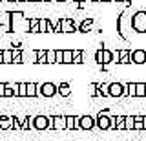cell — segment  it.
Masks as SVG:
<instances>
[{
	"label": "cell",
	"mask_w": 146,
	"mask_h": 141,
	"mask_svg": "<svg viewBox=\"0 0 146 141\" xmlns=\"http://www.w3.org/2000/svg\"><path fill=\"white\" fill-rule=\"evenodd\" d=\"M131 28H133L137 33H144L146 31V13L144 11H137L131 19Z\"/></svg>",
	"instance_id": "6da1fadb"
},
{
	"label": "cell",
	"mask_w": 146,
	"mask_h": 141,
	"mask_svg": "<svg viewBox=\"0 0 146 141\" xmlns=\"http://www.w3.org/2000/svg\"><path fill=\"white\" fill-rule=\"evenodd\" d=\"M95 126L99 130H110V114L104 110L100 112L97 117H95Z\"/></svg>",
	"instance_id": "7a4b0ae2"
},
{
	"label": "cell",
	"mask_w": 146,
	"mask_h": 141,
	"mask_svg": "<svg viewBox=\"0 0 146 141\" xmlns=\"http://www.w3.org/2000/svg\"><path fill=\"white\" fill-rule=\"evenodd\" d=\"M55 94H57V84H53V83L38 84V95H42V97H53Z\"/></svg>",
	"instance_id": "3957f363"
},
{
	"label": "cell",
	"mask_w": 146,
	"mask_h": 141,
	"mask_svg": "<svg viewBox=\"0 0 146 141\" xmlns=\"http://www.w3.org/2000/svg\"><path fill=\"white\" fill-rule=\"evenodd\" d=\"M49 128L51 130H66V116L49 117Z\"/></svg>",
	"instance_id": "277c9868"
},
{
	"label": "cell",
	"mask_w": 146,
	"mask_h": 141,
	"mask_svg": "<svg viewBox=\"0 0 146 141\" xmlns=\"http://www.w3.org/2000/svg\"><path fill=\"white\" fill-rule=\"evenodd\" d=\"M35 130L42 132V130H48L49 128V116H35Z\"/></svg>",
	"instance_id": "5b68a950"
},
{
	"label": "cell",
	"mask_w": 146,
	"mask_h": 141,
	"mask_svg": "<svg viewBox=\"0 0 146 141\" xmlns=\"http://www.w3.org/2000/svg\"><path fill=\"white\" fill-rule=\"evenodd\" d=\"M130 59L135 64H144L146 62V49H133V51H130Z\"/></svg>",
	"instance_id": "8992f818"
},
{
	"label": "cell",
	"mask_w": 146,
	"mask_h": 141,
	"mask_svg": "<svg viewBox=\"0 0 146 141\" xmlns=\"http://www.w3.org/2000/svg\"><path fill=\"white\" fill-rule=\"evenodd\" d=\"M66 130H80V116H66Z\"/></svg>",
	"instance_id": "52a82bcc"
},
{
	"label": "cell",
	"mask_w": 146,
	"mask_h": 141,
	"mask_svg": "<svg viewBox=\"0 0 146 141\" xmlns=\"http://www.w3.org/2000/svg\"><path fill=\"white\" fill-rule=\"evenodd\" d=\"M95 128V117L93 116H80V130H91Z\"/></svg>",
	"instance_id": "ba28073f"
},
{
	"label": "cell",
	"mask_w": 146,
	"mask_h": 141,
	"mask_svg": "<svg viewBox=\"0 0 146 141\" xmlns=\"http://www.w3.org/2000/svg\"><path fill=\"white\" fill-rule=\"evenodd\" d=\"M121 95H124V84L110 83V97H121Z\"/></svg>",
	"instance_id": "9c48e42d"
},
{
	"label": "cell",
	"mask_w": 146,
	"mask_h": 141,
	"mask_svg": "<svg viewBox=\"0 0 146 141\" xmlns=\"http://www.w3.org/2000/svg\"><path fill=\"white\" fill-rule=\"evenodd\" d=\"M0 128L13 130V116H0Z\"/></svg>",
	"instance_id": "30bf717a"
},
{
	"label": "cell",
	"mask_w": 146,
	"mask_h": 141,
	"mask_svg": "<svg viewBox=\"0 0 146 141\" xmlns=\"http://www.w3.org/2000/svg\"><path fill=\"white\" fill-rule=\"evenodd\" d=\"M4 97H18V83H15V84H7L6 83V92H4Z\"/></svg>",
	"instance_id": "8fae6325"
},
{
	"label": "cell",
	"mask_w": 146,
	"mask_h": 141,
	"mask_svg": "<svg viewBox=\"0 0 146 141\" xmlns=\"http://www.w3.org/2000/svg\"><path fill=\"white\" fill-rule=\"evenodd\" d=\"M60 26H62V33H71V31H75V24H73L70 19H62Z\"/></svg>",
	"instance_id": "7c38bea8"
},
{
	"label": "cell",
	"mask_w": 146,
	"mask_h": 141,
	"mask_svg": "<svg viewBox=\"0 0 146 141\" xmlns=\"http://www.w3.org/2000/svg\"><path fill=\"white\" fill-rule=\"evenodd\" d=\"M57 92H58V94H60V95H62V97H68V95H70V94H71V86H70V84H68V83H60V84H58V86H57Z\"/></svg>",
	"instance_id": "4fadbf2b"
},
{
	"label": "cell",
	"mask_w": 146,
	"mask_h": 141,
	"mask_svg": "<svg viewBox=\"0 0 146 141\" xmlns=\"http://www.w3.org/2000/svg\"><path fill=\"white\" fill-rule=\"evenodd\" d=\"M57 62V49H46V64Z\"/></svg>",
	"instance_id": "5bb4252c"
},
{
	"label": "cell",
	"mask_w": 146,
	"mask_h": 141,
	"mask_svg": "<svg viewBox=\"0 0 146 141\" xmlns=\"http://www.w3.org/2000/svg\"><path fill=\"white\" fill-rule=\"evenodd\" d=\"M62 62L64 64H73V49H62Z\"/></svg>",
	"instance_id": "9a60e30c"
},
{
	"label": "cell",
	"mask_w": 146,
	"mask_h": 141,
	"mask_svg": "<svg viewBox=\"0 0 146 141\" xmlns=\"http://www.w3.org/2000/svg\"><path fill=\"white\" fill-rule=\"evenodd\" d=\"M135 97H146V83L135 84Z\"/></svg>",
	"instance_id": "2e32d148"
},
{
	"label": "cell",
	"mask_w": 146,
	"mask_h": 141,
	"mask_svg": "<svg viewBox=\"0 0 146 141\" xmlns=\"http://www.w3.org/2000/svg\"><path fill=\"white\" fill-rule=\"evenodd\" d=\"M36 95H38V84L27 83V97H36Z\"/></svg>",
	"instance_id": "e0dca14e"
},
{
	"label": "cell",
	"mask_w": 146,
	"mask_h": 141,
	"mask_svg": "<svg viewBox=\"0 0 146 141\" xmlns=\"http://www.w3.org/2000/svg\"><path fill=\"white\" fill-rule=\"evenodd\" d=\"M110 62H113V51L104 48L102 49V64H110Z\"/></svg>",
	"instance_id": "ac0fdd59"
},
{
	"label": "cell",
	"mask_w": 146,
	"mask_h": 141,
	"mask_svg": "<svg viewBox=\"0 0 146 141\" xmlns=\"http://www.w3.org/2000/svg\"><path fill=\"white\" fill-rule=\"evenodd\" d=\"M135 117L133 116H124V130H133Z\"/></svg>",
	"instance_id": "d6986e66"
},
{
	"label": "cell",
	"mask_w": 146,
	"mask_h": 141,
	"mask_svg": "<svg viewBox=\"0 0 146 141\" xmlns=\"http://www.w3.org/2000/svg\"><path fill=\"white\" fill-rule=\"evenodd\" d=\"M135 84L137 83H128V84H124V95H131V97H135Z\"/></svg>",
	"instance_id": "ffe728a7"
},
{
	"label": "cell",
	"mask_w": 146,
	"mask_h": 141,
	"mask_svg": "<svg viewBox=\"0 0 146 141\" xmlns=\"http://www.w3.org/2000/svg\"><path fill=\"white\" fill-rule=\"evenodd\" d=\"M97 88H99V95L110 97V84H97Z\"/></svg>",
	"instance_id": "44dd1931"
},
{
	"label": "cell",
	"mask_w": 146,
	"mask_h": 141,
	"mask_svg": "<svg viewBox=\"0 0 146 141\" xmlns=\"http://www.w3.org/2000/svg\"><path fill=\"white\" fill-rule=\"evenodd\" d=\"M2 57H4V64H11V62H13V51H11V49H4Z\"/></svg>",
	"instance_id": "7402d4cb"
},
{
	"label": "cell",
	"mask_w": 146,
	"mask_h": 141,
	"mask_svg": "<svg viewBox=\"0 0 146 141\" xmlns=\"http://www.w3.org/2000/svg\"><path fill=\"white\" fill-rule=\"evenodd\" d=\"M121 64H128V62H131V59H130V51L128 49H121Z\"/></svg>",
	"instance_id": "603a6c76"
},
{
	"label": "cell",
	"mask_w": 146,
	"mask_h": 141,
	"mask_svg": "<svg viewBox=\"0 0 146 141\" xmlns=\"http://www.w3.org/2000/svg\"><path fill=\"white\" fill-rule=\"evenodd\" d=\"M35 55H36V62H40V64H46V49H36Z\"/></svg>",
	"instance_id": "cb8c5ba5"
},
{
	"label": "cell",
	"mask_w": 146,
	"mask_h": 141,
	"mask_svg": "<svg viewBox=\"0 0 146 141\" xmlns=\"http://www.w3.org/2000/svg\"><path fill=\"white\" fill-rule=\"evenodd\" d=\"M18 97H27V83H18Z\"/></svg>",
	"instance_id": "d4e9b609"
},
{
	"label": "cell",
	"mask_w": 146,
	"mask_h": 141,
	"mask_svg": "<svg viewBox=\"0 0 146 141\" xmlns=\"http://www.w3.org/2000/svg\"><path fill=\"white\" fill-rule=\"evenodd\" d=\"M80 62H84L82 61V51L80 49H73V64H80Z\"/></svg>",
	"instance_id": "484cf974"
},
{
	"label": "cell",
	"mask_w": 146,
	"mask_h": 141,
	"mask_svg": "<svg viewBox=\"0 0 146 141\" xmlns=\"http://www.w3.org/2000/svg\"><path fill=\"white\" fill-rule=\"evenodd\" d=\"M29 26H31V33H38V19L29 20Z\"/></svg>",
	"instance_id": "4316f807"
},
{
	"label": "cell",
	"mask_w": 146,
	"mask_h": 141,
	"mask_svg": "<svg viewBox=\"0 0 146 141\" xmlns=\"http://www.w3.org/2000/svg\"><path fill=\"white\" fill-rule=\"evenodd\" d=\"M117 117V130H124V116H115Z\"/></svg>",
	"instance_id": "83f0119b"
},
{
	"label": "cell",
	"mask_w": 146,
	"mask_h": 141,
	"mask_svg": "<svg viewBox=\"0 0 146 141\" xmlns=\"http://www.w3.org/2000/svg\"><path fill=\"white\" fill-rule=\"evenodd\" d=\"M91 24H93V20H91V19L84 20V22H82V26H80V31H88L91 28Z\"/></svg>",
	"instance_id": "f1b7e54d"
},
{
	"label": "cell",
	"mask_w": 146,
	"mask_h": 141,
	"mask_svg": "<svg viewBox=\"0 0 146 141\" xmlns=\"http://www.w3.org/2000/svg\"><path fill=\"white\" fill-rule=\"evenodd\" d=\"M95 61H97L99 64H102V49H99V51L95 53Z\"/></svg>",
	"instance_id": "f546056e"
},
{
	"label": "cell",
	"mask_w": 146,
	"mask_h": 141,
	"mask_svg": "<svg viewBox=\"0 0 146 141\" xmlns=\"http://www.w3.org/2000/svg\"><path fill=\"white\" fill-rule=\"evenodd\" d=\"M4 92H6V83H0V97H4Z\"/></svg>",
	"instance_id": "4dcf8cb0"
},
{
	"label": "cell",
	"mask_w": 146,
	"mask_h": 141,
	"mask_svg": "<svg viewBox=\"0 0 146 141\" xmlns=\"http://www.w3.org/2000/svg\"><path fill=\"white\" fill-rule=\"evenodd\" d=\"M57 62H62V49H57Z\"/></svg>",
	"instance_id": "1f68e13d"
},
{
	"label": "cell",
	"mask_w": 146,
	"mask_h": 141,
	"mask_svg": "<svg viewBox=\"0 0 146 141\" xmlns=\"http://www.w3.org/2000/svg\"><path fill=\"white\" fill-rule=\"evenodd\" d=\"M0 64H4V57H2V49H0Z\"/></svg>",
	"instance_id": "d6a6232c"
},
{
	"label": "cell",
	"mask_w": 146,
	"mask_h": 141,
	"mask_svg": "<svg viewBox=\"0 0 146 141\" xmlns=\"http://www.w3.org/2000/svg\"><path fill=\"white\" fill-rule=\"evenodd\" d=\"M143 123H144V130H146V116H144V119H143Z\"/></svg>",
	"instance_id": "836d02e7"
},
{
	"label": "cell",
	"mask_w": 146,
	"mask_h": 141,
	"mask_svg": "<svg viewBox=\"0 0 146 141\" xmlns=\"http://www.w3.org/2000/svg\"><path fill=\"white\" fill-rule=\"evenodd\" d=\"M73 2H84V0H73Z\"/></svg>",
	"instance_id": "e575fe53"
},
{
	"label": "cell",
	"mask_w": 146,
	"mask_h": 141,
	"mask_svg": "<svg viewBox=\"0 0 146 141\" xmlns=\"http://www.w3.org/2000/svg\"><path fill=\"white\" fill-rule=\"evenodd\" d=\"M95 2H104V0H95Z\"/></svg>",
	"instance_id": "d590c367"
},
{
	"label": "cell",
	"mask_w": 146,
	"mask_h": 141,
	"mask_svg": "<svg viewBox=\"0 0 146 141\" xmlns=\"http://www.w3.org/2000/svg\"><path fill=\"white\" fill-rule=\"evenodd\" d=\"M104 2H113V0H104Z\"/></svg>",
	"instance_id": "8d00e7d4"
},
{
	"label": "cell",
	"mask_w": 146,
	"mask_h": 141,
	"mask_svg": "<svg viewBox=\"0 0 146 141\" xmlns=\"http://www.w3.org/2000/svg\"><path fill=\"white\" fill-rule=\"evenodd\" d=\"M57 2H66V0H57Z\"/></svg>",
	"instance_id": "74e56055"
},
{
	"label": "cell",
	"mask_w": 146,
	"mask_h": 141,
	"mask_svg": "<svg viewBox=\"0 0 146 141\" xmlns=\"http://www.w3.org/2000/svg\"><path fill=\"white\" fill-rule=\"evenodd\" d=\"M40 2H48V0H40Z\"/></svg>",
	"instance_id": "f35d334b"
},
{
	"label": "cell",
	"mask_w": 146,
	"mask_h": 141,
	"mask_svg": "<svg viewBox=\"0 0 146 141\" xmlns=\"http://www.w3.org/2000/svg\"><path fill=\"white\" fill-rule=\"evenodd\" d=\"M33 2H40V0H33Z\"/></svg>",
	"instance_id": "ab89813d"
},
{
	"label": "cell",
	"mask_w": 146,
	"mask_h": 141,
	"mask_svg": "<svg viewBox=\"0 0 146 141\" xmlns=\"http://www.w3.org/2000/svg\"><path fill=\"white\" fill-rule=\"evenodd\" d=\"M113 2H119V0H113Z\"/></svg>",
	"instance_id": "60d3db41"
},
{
	"label": "cell",
	"mask_w": 146,
	"mask_h": 141,
	"mask_svg": "<svg viewBox=\"0 0 146 141\" xmlns=\"http://www.w3.org/2000/svg\"><path fill=\"white\" fill-rule=\"evenodd\" d=\"M24 2H29V0H24Z\"/></svg>",
	"instance_id": "b9f144b4"
},
{
	"label": "cell",
	"mask_w": 146,
	"mask_h": 141,
	"mask_svg": "<svg viewBox=\"0 0 146 141\" xmlns=\"http://www.w3.org/2000/svg\"><path fill=\"white\" fill-rule=\"evenodd\" d=\"M0 2H2V0H0Z\"/></svg>",
	"instance_id": "7bdbcfd3"
}]
</instances>
